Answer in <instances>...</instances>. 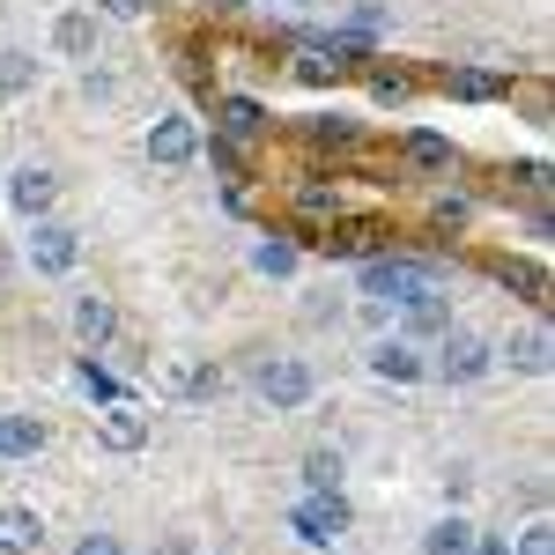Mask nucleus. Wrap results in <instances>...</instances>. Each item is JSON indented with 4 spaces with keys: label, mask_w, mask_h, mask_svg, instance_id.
<instances>
[{
    "label": "nucleus",
    "mask_w": 555,
    "mask_h": 555,
    "mask_svg": "<svg viewBox=\"0 0 555 555\" xmlns=\"http://www.w3.org/2000/svg\"><path fill=\"white\" fill-rule=\"evenodd\" d=\"M429 274H437L429 259H400V253H371V259H356V289H363L371 304H385V311H400V304H415L423 289H437Z\"/></svg>",
    "instance_id": "nucleus-1"
},
{
    "label": "nucleus",
    "mask_w": 555,
    "mask_h": 555,
    "mask_svg": "<svg viewBox=\"0 0 555 555\" xmlns=\"http://www.w3.org/2000/svg\"><path fill=\"white\" fill-rule=\"evenodd\" d=\"M496 371V348L481 341L474 326H444L437 334V363H429V378H444V385H481Z\"/></svg>",
    "instance_id": "nucleus-2"
},
{
    "label": "nucleus",
    "mask_w": 555,
    "mask_h": 555,
    "mask_svg": "<svg viewBox=\"0 0 555 555\" xmlns=\"http://www.w3.org/2000/svg\"><path fill=\"white\" fill-rule=\"evenodd\" d=\"M311 392H319V378H311V363H304V356H267V363H259V400H267L274 415L311 408Z\"/></svg>",
    "instance_id": "nucleus-3"
},
{
    "label": "nucleus",
    "mask_w": 555,
    "mask_h": 555,
    "mask_svg": "<svg viewBox=\"0 0 555 555\" xmlns=\"http://www.w3.org/2000/svg\"><path fill=\"white\" fill-rule=\"evenodd\" d=\"M289 526H297V541H311V548H334L348 526H356V512H348L341 489H311L297 512H289Z\"/></svg>",
    "instance_id": "nucleus-4"
},
{
    "label": "nucleus",
    "mask_w": 555,
    "mask_h": 555,
    "mask_svg": "<svg viewBox=\"0 0 555 555\" xmlns=\"http://www.w3.org/2000/svg\"><path fill=\"white\" fill-rule=\"evenodd\" d=\"M23 253H30V267H38L44 282H60V274H75V259H82V237H75L67 222L38 215V222H30V245H23Z\"/></svg>",
    "instance_id": "nucleus-5"
},
{
    "label": "nucleus",
    "mask_w": 555,
    "mask_h": 555,
    "mask_svg": "<svg viewBox=\"0 0 555 555\" xmlns=\"http://www.w3.org/2000/svg\"><path fill=\"white\" fill-rule=\"evenodd\" d=\"M149 164H156V171H185V164H201V127H193L185 112H164V119L149 127Z\"/></svg>",
    "instance_id": "nucleus-6"
},
{
    "label": "nucleus",
    "mask_w": 555,
    "mask_h": 555,
    "mask_svg": "<svg viewBox=\"0 0 555 555\" xmlns=\"http://www.w3.org/2000/svg\"><path fill=\"white\" fill-rule=\"evenodd\" d=\"M149 429H156V423H149V408H141V400H104V415H96V444L127 460V452L149 444Z\"/></svg>",
    "instance_id": "nucleus-7"
},
{
    "label": "nucleus",
    "mask_w": 555,
    "mask_h": 555,
    "mask_svg": "<svg viewBox=\"0 0 555 555\" xmlns=\"http://www.w3.org/2000/svg\"><path fill=\"white\" fill-rule=\"evenodd\" d=\"M215 133L237 141V149H253L259 133H267V104L259 96H215Z\"/></svg>",
    "instance_id": "nucleus-8"
},
{
    "label": "nucleus",
    "mask_w": 555,
    "mask_h": 555,
    "mask_svg": "<svg viewBox=\"0 0 555 555\" xmlns=\"http://www.w3.org/2000/svg\"><path fill=\"white\" fill-rule=\"evenodd\" d=\"M371 378H385V385H415V378H429V356H423L415 341H400V334H392V341L371 348Z\"/></svg>",
    "instance_id": "nucleus-9"
},
{
    "label": "nucleus",
    "mask_w": 555,
    "mask_h": 555,
    "mask_svg": "<svg viewBox=\"0 0 555 555\" xmlns=\"http://www.w3.org/2000/svg\"><path fill=\"white\" fill-rule=\"evenodd\" d=\"M496 363H512L518 378H548V363H555L548 326H526V334H512V341L496 348Z\"/></svg>",
    "instance_id": "nucleus-10"
},
{
    "label": "nucleus",
    "mask_w": 555,
    "mask_h": 555,
    "mask_svg": "<svg viewBox=\"0 0 555 555\" xmlns=\"http://www.w3.org/2000/svg\"><path fill=\"white\" fill-rule=\"evenodd\" d=\"M289 215L297 222H341V185L334 178H297V193H289Z\"/></svg>",
    "instance_id": "nucleus-11"
},
{
    "label": "nucleus",
    "mask_w": 555,
    "mask_h": 555,
    "mask_svg": "<svg viewBox=\"0 0 555 555\" xmlns=\"http://www.w3.org/2000/svg\"><path fill=\"white\" fill-rule=\"evenodd\" d=\"M8 201H15V215H52V201H60V178L52 171H38V164H23V171L8 178Z\"/></svg>",
    "instance_id": "nucleus-12"
},
{
    "label": "nucleus",
    "mask_w": 555,
    "mask_h": 555,
    "mask_svg": "<svg viewBox=\"0 0 555 555\" xmlns=\"http://www.w3.org/2000/svg\"><path fill=\"white\" fill-rule=\"evenodd\" d=\"M385 253V222H326V259H371Z\"/></svg>",
    "instance_id": "nucleus-13"
},
{
    "label": "nucleus",
    "mask_w": 555,
    "mask_h": 555,
    "mask_svg": "<svg viewBox=\"0 0 555 555\" xmlns=\"http://www.w3.org/2000/svg\"><path fill=\"white\" fill-rule=\"evenodd\" d=\"M44 444H52L44 415H0V460H38Z\"/></svg>",
    "instance_id": "nucleus-14"
},
{
    "label": "nucleus",
    "mask_w": 555,
    "mask_h": 555,
    "mask_svg": "<svg viewBox=\"0 0 555 555\" xmlns=\"http://www.w3.org/2000/svg\"><path fill=\"white\" fill-rule=\"evenodd\" d=\"M0 548L8 555H38L44 548V518L30 512V504H8V512H0Z\"/></svg>",
    "instance_id": "nucleus-15"
},
{
    "label": "nucleus",
    "mask_w": 555,
    "mask_h": 555,
    "mask_svg": "<svg viewBox=\"0 0 555 555\" xmlns=\"http://www.w3.org/2000/svg\"><path fill=\"white\" fill-rule=\"evenodd\" d=\"M52 44H60L67 60H96V15H89V8H67V15L52 23Z\"/></svg>",
    "instance_id": "nucleus-16"
},
{
    "label": "nucleus",
    "mask_w": 555,
    "mask_h": 555,
    "mask_svg": "<svg viewBox=\"0 0 555 555\" xmlns=\"http://www.w3.org/2000/svg\"><path fill=\"white\" fill-rule=\"evenodd\" d=\"M444 89L467 96V104H489V96H512V75H489V67H444Z\"/></svg>",
    "instance_id": "nucleus-17"
},
{
    "label": "nucleus",
    "mask_w": 555,
    "mask_h": 555,
    "mask_svg": "<svg viewBox=\"0 0 555 555\" xmlns=\"http://www.w3.org/2000/svg\"><path fill=\"white\" fill-rule=\"evenodd\" d=\"M75 334H82V348H104V341H112V334H119L112 297H75Z\"/></svg>",
    "instance_id": "nucleus-18"
},
{
    "label": "nucleus",
    "mask_w": 555,
    "mask_h": 555,
    "mask_svg": "<svg viewBox=\"0 0 555 555\" xmlns=\"http://www.w3.org/2000/svg\"><path fill=\"white\" fill-rule=\"evenodd\" d=\"M44 60L38 52H23V44H0V96H23V89H38Z\"/></svg>",
    "instance_id": "nucleus-19"
},
{
    "label": "nucleus",
    "mask_w": 555,
    "mask_h": 555,
    "mask_svg": "<svg viewBox=\"0 0 555 555\" xmlns=\"http://www.w3.org/2000/svg\"><path fill=\"white\" fill-rule=\"evenodd\" d=\"M253 267H259V274H274V282H289V274L304 267V245H297V237H259Z\"/></svg>",
    "instance_id": "nucleus-20"
},
{
    "label": "nucleus",
    "mask_w": 555,
    "mask_h": 555,
    "mask_svg": "<svg viewBox=\"0 0 555 555\" xmlns=\"http://www.w3.org/2000/svg\"><path fill=\"white\" fill-rule=\"evenodd\" d=\"M400 156H408L415 171H452V141H444V133H429V127L408 133V141H400Z\"/></svg>",
    "instance_id": "nucleus-21"
},
{
    "label": "nucleus",
    "mask_w": 555,
    "mask_h": 555,
    "mask_svg": "<svg viewBox=\"0 0 555 555\" xmlns=\"http://www.w3.org/2000/svg\"><path fill=\"white\" fill-rule=\"evenodd\" d=\"M423 555H474V526H467L460 512H452V518H437V526L423 533Z\"/></svg>",
    "instance_id": "nucleus-22"
},
{
    "label": "nucleus",
    "mask_w": 555,
    "mask_h": 555,
    "mask_svg": "<svg viewBox=\"0 0 555 555\" xmlns=\"http://www.w3.org/2000/svg\"><path fill=\"white\" fill-rule=\"evenodd\" d=\"M496 282L518 289L526 304H548V274H541V267H526V259H496Z\"/></svg>",
    "instance_id": "nucleus-23"
},
{
    "label": "nucleus",
    "mask_w": 555,
    "mask_h": 555,
    "mask_svg": "<svg viewBox=\"0 0 555 555\" xmlns=\"http://www.w3.org/2000/svg\"><path fill=\"white\" fill-rule=\"evenodd\" d=\"M400 311H408V334H444V326H452V304L437 297V289H423V297L400 304Z\"/></svg>",
    "instance_id": "nucleus-24"
},
{
    "label": "nucleus",
    "mask_w": 555,
    "mask_h": 555,
    "mask_svg": "<svg viewBox=\"0 0 555 555\" xmlns=\"http://www.w3.org/2000/svg\"><path fill=\"white\" fill-rule=\"evenodd\" d=\"M304 141H319V149H356L363 127H356V119H334V112H319V119H304Z\"/></svg>",
    "instance_id": "nucleus-25"
},
{
    "label": "nucleus",
    "mask_w": 555,
    "mask_h": 555,
    "mask_svg": "<svg viewBox=\"0 0 555 555\" xmlns=\"http://www.w3.org/2000/svg\"><path fill=\"white\" fill-rule=\"evenodd\" d=\"M385 30H392V8H378V0H356V8H348V38H385Z\"/></svg>",
    "instance_id": "nucleus-26"
},
{
    "label": "nucleus",
    "mask_w": 555,
    "mask_h": 555,
    "mask_svg": "<svg viewBox=\"0 0 555 555\" xmlns=\"http://www.w3.org/2000/svg\"><path fill=\"white\" fill-rule=\"evenodd\" d=\"M341 75H348V67H341V60H326L319 44H304V52H297V82L326 89V82H341Z\"/></svg>",
    "instance_id": "nucleus-27"
},
{
    "label": "nucleus",
    "mask_w": 555,
    "mask_h": 555,
    "mask_svg": "<svg viewBox=\"0 0 555 555\" xmlns=\"http://www.w3.org/2000/svg\"><path fill=\"white\" fill-rule=\"evenodd\" d=\"M429 222H437V230H467L474 222V193H437V201H429Z\"/></svg>",
    "instance_id": "nucleus-28"
},
{
    "label": "nucleus",
    "mask_w": 555,
    "mask_h": 555,
    "mask_svg": "<svg viewBox=\"0 0 555 555\" xmlns=\"http://www.w3.org/2000/svg\"><path fill=\"white\" fill-rule=\"evenodd\" d=\"M341 474H348L341 452H311L304 460V489H341Z\"/></svg>",
    "instance_id": "nucleus-29"
},
{
    "label": "nucleus",
    "mask_w": 555,
    "mask_h": 555,
    "mask_svg": "<svg viewBox=\"0 0 555 555\" xmlns=\"http://www.w3.org/2000/svg\"><path fill=\"white\" fill-rule=\"evenodd\" d=\"M201 156H208L222 178H245V164H253V156H245L237 141H222V133H215V141H201Z\"/></svg>",
    "instance_id": "nucleus-30"
},
{
    "label": "nucleus",
    "mask_w": 555,
    "mask_h": 555,
    "mask_svg": "<svg viewBox=\"0 0 555 555\" xmlns=\"http://www.w3.org/2000/svg\"><path fill=\"white\" fill-rule=\"evenodd\" d=\"M75 378H82V392H89V400H127V385L112 378V371H104L96 356H89V363H82V371H75Z\"/></svg>",
    "instance_id": "nucleus-31"
},
{
    "label": "nucleus",
    "mask_w": 555,
    "mask_h": 555,
    "mask_svg": "<svg viewBox=\"0 0 555 555\" xmlns=\"http://www.w3.org/2000/svg\"><path fill=\"white\" fill-rule=\"evenodd\" d=\"M371 96H378V104H392V112H400V104H408V96H415V82H408V75H400V67H378V75H371Z\"/></svg>",
    "instance_id": "nucleus-32"
},
{
    "label": "nucleus",
    "mask_w": 555,
    "mask_h": 555,
    "mask_svg": "<svg viewBox=\"0 0 555 555\" xmlns=\"http://www.w3.org/2000/svg\"><path fill=\"white\" fill-rule=\"evenodd\" d=\"M512 555H555V526H548V518H533V526L512 541Z\"/></svg>",
    "instance_id": "nucleus-33"
},
{
    "label": "nucleus",
    "mask_w": 555,
    "mask_h": 555,
    "mask_svg": "<svg viewBox=\"0 0 555 555\" xmlns=\"http://www.w3.org/2000/svg\"><path fill=\"white\" fill-rule=\"evenodd\" d=\"M75 555H127V541H119V533H104V526H96V533H82V541H75Z\"/></svg>",
    "instance_id": "nucleus-34"
},
{
    "label": "nucleus",
    "mask_w": 555,
    "mask_h": 555,
    "mask_svg": "<svg viewBox=\"0 0 555 555\" xmlns=\"http://www.w3.org/2000/svg\"><path fill=\"white\" fill-rule=\"evenodd\" d=\"M467 489H474V474H467V467H444V504H452V512L467 504Z\"/></svg>",
    "instance_id": "nucleus-35"
},
{
    "label": "nucleus",
    "mask_w": 555,
    "mask_h": 555,
    "mask_svg": "<svg viewBox=\"0 0 555 555\" xmlns=\"http://www.w3.org/2000/svg\"><path fill=\"white\" fill-rule=\"evenodd\" d=\"M96 8H104V15H119V23H141L156 0H96Z\"/></svg>",
    "instance_id": "nucleus-36"
},
{
    "label": "nucleus",
    "mask_w": 555,
    "mask_h": 555,
    "mask_svg": "<svg viewBox=\"0 0 555 555\" xmlns=\"http://www.w3.org/2000/svg\"><path fill=\"white\" fill-rule=\"evenodd\" d=\"M474 555H512V533H474Z\"/></svg>",
    "instance_id": "nucleus-37"
},
{
    "label": "nucleus",
    "mask_w": 555,
    "mask_h": 555,
    "mask_svg": "<svg viewBox=\"0 0 555 555\" xmlns=\"http://www.w3.org/2000/svg\"><path fill=\"white\" fill-rule=\"evenodd\" d=\"M156 555H201V541H193V533H164V548Z\"/></svg>",
    "instance_id": "nucleus-38"
},
{
    "label": "nucleus",
    "mask_w": 555,
    "mask_h": 555,
    "mask_svg": "<svg viewBox=\"0 0 555 555\" xmlns=\"http://www.w3.org/2000/svg\"><path fill=\"white\" fill-rule=\"evenodd\" d=\"M215 15H245V8H253V0H208Z\"/></svg>",
    "instance_id": "nucleus-39"
},
{
    "label": "nucleus",
    "mask_w": 555,
    "mask_h": 555,
    "mask_svg": "<svg viewBox=\"0 0 555 555\" xmlns=\"http://www.w3.org/2000/svg\"><path fill=\"white\" fill-rule=\"evenodd\" d=\"M8 267H15V259H8V245H0V282H8Z\"/></svg>",
    "instance_id": "nucleus-40"
},
{
    "label": "nucleus",
    "mask_w": 555,
    "mask_h": 555,
    "mask_svg": "<svg viewBox=\"0 0 555 555\" xmlns=\"http://www.w3.org/2000/svg\"><path fill=\"white\" fill-rule=\"evenodd\" d=\"M289 8H326V0H289Z\"/></svg>",
    "instance_id": "nucleus-41"
}]
</instances>
